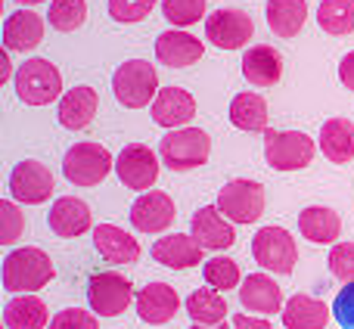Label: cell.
<instances>
[{
  "instance_id": "1",
  "label": "cell",
  "mask_w": 354,
  "mask_h": 329,
  "mask_svg": "<svg viewBox=\"0 0 354 329\" xmlns=\"http://www.w3.org/2000/svg\"><path fill=\"white\" fill-rule=\"evenodd\" d=\"M56 276V267L44 249L25 245V249H12L3 258V289L12 295L37 292Z\"/></svg>"
},
{
  "instance_id": "2",
  "label": "cell",
  "mask_w": 354,
  "mask_h": 329,
  "mask_svg": "<svg viewBox=\"0 0 354 329\" xmlns=\"http://www.w3.org/2000/svg\"><path fill=\"white\" fill-rule=\"evenodd\" d=\"M112 91L115 100L124 109H143L153 106V100L159 97V72L149 66L147 59H128L115 68L112 75Z\"/></svg>"
},
{
  "instance_id": "3",
  "label": "cell",
  "mask_w": 354,
  "mask_h": 329,
  "mask_svg": "<svg viewBox=\"0 0 354 329\" xmlns=\"http://www.w3.org/2000/svg\"><path fill=\"white\" fill-rule=\"evenodd\" d=\"M12 84H16V97L22 100L25 106H47V103H53V100L62 97L59 68H56L50 59H41V56L25 59L22 66L16 68Z\"/></svg>"
},
{
  "instance_id": "4",
  "label": "cell",
  "mask_w": 354,
  "mask_h": 329,
  "mask_svg": "<svg viewBox=\"0 0 354 329\" xmlns=\"http://www.w3.org/2000/svg\"><path fill=\"white\" fill-rule=\"evenodd\" d=\"M212 156V137L199 128H177L168 131L159 143V159L171 171L202 168Z\"/></svg>"
},
{
  "instance_id": "5",
  "label": "cell",
  "mask_w": 354,
  "mask_h": 329,
  "mask_svg": "<svg viewBox=\"0 0 354 329\" xmlns=\"http://www.w3.org/2000/svg\"><path fill=\"white\" fill-rule=\"evenodd\" d=\"M112 168H115L112 153L103 143L93 140L75 143L66 153V159H62V174H66V180L72 187H97V183H103L109 177Z\"/></svg>"
},
{
  "instance_id": "6",
  "label": "cell",
  "mask_w": 354,
  "mask_h": 329,
  "mask_svg": "<svg viewBox=\"0 0 354 329\" xmlns=\"http://www.w3.org/2000/svg\"><path fill=\"white\" fill-rule=\"evenodd\" d=\"M317 143L305 131H264V159L274 171H301L314 162Z\"/></svg>"
},
{
  "instance_id": "7",
  "label": "cell",
  "mask_w": 354,
  "mask_h": 329,
  "mask_svg": "<svg viewBox=\"0 0 354 329\" xmlns=\"http://www.w3.org/2000/svg\"><path fill=\"white\" fill-rule=\"evenodd\" d=\"M87 301H91V311L100 317H118V314L128 311L134 299V286L124 274L118 270H97L87 283Z\"/></svg>"
},
{
  "instance_id": "8",
  "label": "cell",
  "mask_w": 354,
  "mask_h": 329,
  "mask_svg": "<svg viewBox=\"0 0 354 329\" xmlns=\"http://www.w3.org/2000/svg\"><path fill=\"white\" fill-rule=\"evenodd\" d=\"M252 255L264 270L274 274H292L299 264V245L286 227H261L252 239Z\"/></svg>"
},
{
  "instance_id": "9",
  "label": "cell",
  "mask_w": 354,
  "mask_h": 329,
  "mask_svg": "<svg viewBox=\"0 0 354 329\" xmlns=\"http://www.w3.org/2000/svg\"><path fill=\"white\" fill-rule=\"evenodd\" d=\"M218 208L233 220V224H255L264 214V187L258 180H236L224 183L218 193Z\"/></svg>"
},
{
  "instance_id": "10",
  "label": "cell",
  "mask_w": 354,
  "mask_h": 329,
  "mask_svg": "<svg viewBox=\"0 0 354 329\" xmlns=\"http://www.w3.org/2000/svg\"><path fill=\"white\" fill-rule=\"evenodd\" d=\"M255 35V22L245 10L236 6H221L205 19V37L218 50H239L252 41Z\"/></svg>"
},
{
  "instance_id": "11",
  "label": "cell",
  "mask_w": 354,
  "mask_h": 329,
  "mask_svg": "<svg viewBox=\"0 0 354 329\" xmlns=\"http://www.w3.org/2000/svg\"><path fill=\"white\" fill-rule=\"evenodd\" d=\"M10 196L25 205H44L53 196V171L37 159H22L10 171Z\"/></svg>"
},
{
  "instance_id": "12",
  "label": "cell",
  "mask_w": 354,
  "mask_h": 329,
  "mask_svg": "<svg viewBox=\"0 0 354 329\" xmlns=\"http://www.w3.org/2000/svg\"><path fill=\"white\" fill-rule=\"evenodd\" d=\"M115 174L128 189L147 193L159 180V156L147 143H128L115 159Z\"/></svg>"
},
{
  "instance_id": "13",
  "label": "cell",
  "mask_w": 354,
  "mask_h": 329,
  "mask_svg": "<svg viewBox=\"0 0 354 329\" xmlns=\"http://www.w3.org/2000/svg\"><path fill=\"white\" fill-rule=\"evenodd\" d=\"M189 233L205 252H224L236 243V230L233 220L221 212L218 205H202L189 220Z\"/></svg>"
},
{
  "instance_id": "14",
  "label": "cell",
  "mask_w": 354,
  "mask_h": 329,
  "mask_svg": "<svg viewBox=\"0 0 354 329\" xmlns=\"http://www.w3.org/2000/svg\"><path fill=\"white\" fill-rule=\"evenodd\" d=\"M174 218H177L174 199L168 193H162V189H147L131 205V224L140 233H165L174 224Z\"/></svg>"
},
{
  "instance_id": "15",
  "label": "cell",
  "mask_w": 354,
  "mask_h": 329,
  "mask_svg": "<svg viewBox=\"0 0 354 329\" xmlns=\"http://www.w3.org/2000/svg\"><path fill=\"white\" fill-rule=\"evenodd\" d=\"M149 112H153V122L159 124V128L177 131V128H187V124L193 122L196 100L189 91L171 84V87H162L159 97H156L153 106H149Z\"/></svg>"
},
{
  "instance_id": "16",
  "label": "cell",
  "mask_w": 354,
  "mask_h": 329,
  "mask_svg": "<svg viewBox=\"0 0 354 329\" xmlns=\"http://www.w3.org/2000/svg\"><path fill=\"white\" fill-rule=\"evenodd\" d=\"M153 258L162 267L171 270H187V267H199L205 264V249L193 239V233H168V236L156 239L153 245Z\"/></svg>"
},
{
  "instance_id": "17",
  "label": "cell",
  "mask_w": 354,
  "mask_h": 329,
  "mask_svg": "<svg viewBox=\"0 0 354 329\" xmlns=\"http://www.w3.org/2000/svg\"><path fill=\"white\" fill-rule=\"evenodd\" d=\"M47 224L56 236L75 239V236H81V233L91 230L93 218H91V208H87L84 199H78V196H59V199L50 205Z\"/></svg>"
},
{
  "instance_id": "18",
  "label": "cell",
  "mask_w": 354,
  "mask_h": 329,
  "mask_svg": "<svg viewBox=\"0 0 354 329\" xmlns=\"http://www.w3.org/2000/svg\"><path fill=\"white\" fill-rule=\"evenodd\" d=\"M177 311H180V295L168 283H147L137 292V314H140L143 323L162 326L168 320H174Z\"/></svg>"
},
{
  "instance_id": "19",
  "label": "cell",
  "mask_w": 354,
  "mask_h": 329,
  "mask_svg": "<svg viewBox=\"0 0 354 329\" xmlns=\"http://www.w3.org/2000/svg\"><path fill=\"white\" fill-rule=\"evenodd\" d=\"M202 53H205V44L199 41V37L187 35V31H162L159 37H156V56H159L162 66L168 68H189L196 66V62L202 59Z\"/></svg>"
},
{
  "instance_id": "20",
  "label": "cell",
  "mask_w": 354,
  "mask_h": 329,
  "mask_svg": "<svg viewBox=\"0 0 354 329\" xmlns=\"http://www.w3.org/2000/svg\"><path fill=\"white\" fill-rule=\"evenodd\" d=\"M239 305L252 314H280L283 311V289L268 274H249L239 283Z\"/></svg>"
},
{
  "instance_id": "21",
  "label": "cell",
  "mask_w": 354,
  "mask_h": 329,
  "mask_svg": "<svg viewBox=\"0 0 354 329\" xmlns=\"http://www.w3.org/2000/svg\"><path fill=\"white\" fill-rule=\"evenodd\" d=\"M44 31H47V25H44V19L37 12L16 10L3 22V44L10 53H28L44 41Z\"/></svg>"
},
{
  "instance_id": "22",
  "label": "cell",
  "mask_w": 354,
  "mask_h": 329,
  "mask_svg": "<svg viewBox=\"0 0 354 329\" xmlns=\"http://www.w3.org/2000/svg\"><path fill=\"white\" fill-rule=\"evenodd\" d=\"M97 109H100L97 91H93V87H87V84H78V87H72V91H66L59 97V109H56V115H59L62 128L84 131L87 124L93 122Z\"/></svg>"
},
{
  "instance_id": "23",
  "label": "cell",
  "mask_w": 354,
  "mask_h": 329,
  "mask_svg": "<svg viewBox=\"0 0 354 329\" xmlns=\"http://www.w3.org/2000/svg\"><path fill=\"white\" fill-rule=\"evenodd\" d=\"M93 245L109 264H137L140 261V243L128 230L115 224H97L93 227Z\"/></svg>"
},
{
  "instance_id": "24",
  "label": "cell",
  "mask_w": 354,
  "mask_h": 329,
  "mask_svg": "<svg viewBox=\"0 0 354 329\" xmlns=\"http://www.w3.org/2000/svg\"><path fill=\"white\" fill-rule=\"evenodd\" d=\"M243 75L255 87H274L283 78V56L270 44H255L243 53Z\"/></svg>"
},
{
  "instance_id": "25",
  "label": "cell",
  "mask_w": 354,
  "mask_h": 329,
  "mask_svg": "<svg viewBox=\"0 0 354 329\" xmlns=\"http://www.w3.org/2000/svg\"><path fill=\"white\" fill-rule=\"evenodd\" d=\"M299 233L314 245H333L342 236V218L326 205H308L299 214Z\"/></svg>"
},
{
  "instance_id": "26",
  "label": "cell",
  "mask_w": 354,
  "mask_h": 329,
  "mask_svg": "<svg viewBox=\"0 0 354 329\" xmlns=\"http://www.w3.org/2000/svg\"><path fill=\"white\" fill-rule=\"evenodd\" d=\"M283 326L286 329H326L333 317V308H326L320 299L311 295H292V299L283 305Z\"/></svg>"
},
{
  "instance_id": "27",
  "label": "cell",
  "mask_w": 354,
  "mask_h": 329,
  "mask_svg": "<svg viewBox=\"0 0 354 329\" xmlns=\"http://www.w3.org/2000/svg\"><path fill=\"white\" fill-rule=\"evenodd\" d=\"M320 149L333 164H348L354 159V122L351 118H326L320 128Z\"/></svg>"
},
{
  "instance_id": "28",
  "label": "cell",
  "mask_w": 354,
  "mask_h": 329,
  "mask_svg": "<svg viewBox=\"0 0 354 329\" xmlns=\"http://www.w3.org/2000/svg\"><path fill=\"white\" fill-rule=\"evenodd\" d=\"M3 323H6V329H47L50 311H47V305H44V299H37L35 292H25V295H16V299L6 301Z\"/></svg>"
},
{
  "instance_id": "29",
  "label": "cell",
  "mask_w": 354,
  "mask_h": 329,
  "mask_svg": "<svg viewBox=\"0 0 354 329\" xmlns=\"http://www.w3.org/2000/svg\"><path fill=\"white\" fill-rule=\"evenodd\" d=\"M268 103H264L261 93H236V97L230 100V124L239 131H245V134H264L268 128Z\"/></svg>"
},
{
  "instance_id": "30",
  "label": "cell",
  "mask_w": 354,
  "mask_h": 329,
  "mask_svg": "<svg viewBox=\"0 0 354 329\" xmlns=\"http://www.w3.org/2000/svg\"><path fill=\"white\" fill-rule=\"evenodd\" d=\"M264 12L277 37H295L308 22V0H268Z\"/></svg>"
},
{
  "instance_id": "31",
  "label": "cell",
  "mask_w": 354,
  "mask_h": 329,
  "mask_svg": "<svg viewBox=\"0 0 354 329\" xmlns=\"http://www.w3.org/2000/svg\"><path fill=\"white\" fill-rule=\"evenodd\" d=\"M187 314L193 317V323L218 326V323H227L230 311H227V301L218 289H196L187 299Z\"/></svg>"
},
{
  "instance_id": "32",
  "label": "cell",
  "mask_w": 354,
  "mask_h": 329,
  "mask_svg": "<svg viewBox=\"0 0 354 329\" xmlns=\"http://www.w3.org/2000/svg\"><path fill=\"white\" fill-rule=\"evenodd\" d=\"M317 25L333 37H342L354 31V0H320Z\"/></svg>"
},
{
  "instance_id": "33",
  "label": "cell",
  "mask_w": 354,
  "mask_h": 329,
  "mask_svg": "<svg viewBox=\"0 0 354 329\" xmlns=\"http://www.w3.org/2000/svg\"><path fill=\"white\" fill-rule=\"evenodd\" d=\"M47 16L56 31H78L87 22V0H50Z\"/></svg>"
},
{
  "instance_id": "34",
  "label": "cell",
  "mask_w": 354,
  "mask_h": 329,
  "mask_svg": "<svg viewBox=\"0 0 354 329\" xmlns=\"http://www.w3.org/2000/svg\"><path fill=\"white\" fill-rule=\"evenodd\" d=\"M202 276H205V283L212 289H218V292H227V289H236L239 283H243V276H239V264L233 261V258H212V261L202 264Z\"/></svg>"
},
{
  "instance_id": "35",
  "label": "cell",
  "mask_w": 354,
  "mask_h": 329,
  "mask_svg": "<svg viewBox=\"0 0 354 329\" xmlns=\"http://www.w3.org/2000/svg\"><path fill=\"white\" fill-rule=\"evenodd\" d=\"M162 12L174 28H187L205 16V0H162Z\"/></svg>"
},
{
  "instance_id": "36",
  "label": "cell",
  "mask_w": 354,
  "mask_h": 329,
  "mask_svg": "<svg viewBox=\"0 0 354 329\" xmlns=\"http://www.w3.org/2000/svg\"><path fill=\"white\" fill-rule=\"evenodd\" d=\"M25 233V214L12 199L0 202V245H12Z\"/></svg>"
},
{
  "instance_id": "37",
  "label": "cell",
  "mask_w": 354,
  "mask_h": 329,
  "mask_svg": "<svg viewBox=\"0 0 354 329\" xmlns=\"http://www.w3.org/2000/svg\"><path fill=\"white\" fill-rule=\"evenodd\" d=\"M156 10V0H109V16L122 25L143 22Z\"/></svg>"
},
{
  "instance_id": "38",
  "label": "cell",
  "mask_w": 354,
  "mask_h": 329,
  "mask_svg": "<svg viewBox=\"0 0 354 329\" xmlns=\"http://www.w3.org/2000/svg\"><path fill=\"white\" fill-rule=\"evenodd\" d=\"M330 274L342 283H354V243H336L330 252Z\"/></svg>"
},
{
  "instance_id": "39",
  "label": "cell",
  "mask_w": 354,
  "mask_h": 329,
  "mask_svg": "<svg viewBox=\"0 0 354 329\" xmlns=\"http://www.w3.org/2000/svg\"><path fill=\"white\" fill-rule=\"evenodd\" d=\"M50 329H100V320L84 308H66L50 320Z\"/></svg>"
},
{
  "instance_id": "40",
  "label": "cell",
  "mask_w": 354,
  "mask_h": 329,
  "mask_svg": "<svg viewBox=\"0 0 354 329\" xmlns=\"http://www.w3.org/2000/svg\"><path fill=\"white\" fill-rule=\"evenodd\" d=\"M333 317L342 329H354V283H345V289H339L333 301Z\"/></svg>"
},
{
  "instance_id": "41",
  "label": "cell",
  "mask_w": 354,
  "mask_h": 329,
  "mask_svg": "<svg viewBox=\"0 0 354 329\" xmlns=\"http://www.w3.org/2000/svg\"><path fill=\"white\" fill-rule=\"evenodd\" d=\"M339 81H342L348 91H354V50L345 53L342 62H339Z\"/></svg>"
},
{
  "instance_id": "42",
  "label": "cell",
  "mask_w": 354,
  "mask_h": 329,
  "mask_svg": "<svg viewBox=\"0 0 354 329\" xmlns=\"http://www.w3.org/2000/svg\"><path fill=\"white\" fill-rule=\"evenodd\" d=\"M233 329H274L268 320L261 317H249V314H236L233 317Z\"/></svg>"
},
{
  "instance_id": "43",
  "label": "cell",
  "mask_w": 354,
  "mask_h": 329,
  "mask_svg": "<svg viewBox=\"0 0 354 329\" xmlns=\"http://www.w3.org/2000/svg\"><path fill=\"white\" fill-rule=\"evenodd\" d=\"M10 78H16L12 75V62H10V50H6L3 56H0V84H6Z\"/></svg>"
},
{
  "instance_id": "44",
  "label": "cell",
  "mask_w": 354,
  "mask_h": 329,
  "mask_svg": "<svg viewBox=\"0 0 354 329\" xmlns=\"http://www.w3.org/2000/svg\"><path fill=\"white\" fill-rule=\"evenodd\" d=\"M189 329H230V326H227V323H218V326H202V323H193Z\"/></svg>"
},
{
  "instance_id": "45",
  "label": "cell",
  "mask_w": 354,
  "mask_h": 329,
  "mask_svg": "<svg viewBox=\"0 0 354 329\" xmlns=\"http://www.w3.org/2000/svg\"><path fill=\"white\" fill-rule=\"evenodd\" d=\"M16 3H25V6H35V3H47V0H16Z\"/></svg>"
}]
</instances>
